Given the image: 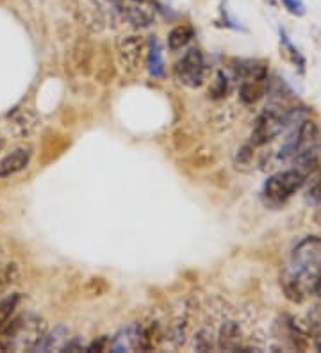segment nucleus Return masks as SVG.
<instances>
[{
  "mask_svg": "<svg viewBox=\"0 0 321 353\" xmlns=\"http://www.w3.org/2000/svg\"><path fill=\"white\" fill-rule=\"evenodd\" d=\"M321 280V239L320 237H305L287 261L282 272L284 293L293 302H304L313 296Z\"/></svg>",
  "mask_w": 321,
  "mask_h": 353,
  "instance_id": "nucleus-1",
  "label": "nucleus"
},
{
  "mask_svg": "<svg viewBox=\"0 0 321 353\" xmlns=\"http://www.w3.org/2000/svg\"><path fill=\"white\" fill-rule=\"evenodd\" d=\"M47 332L45 319L35 314L14 316L0 336V350L4 352H35Z\"/></svg>",
  "mask_w": 321,
  "mask_h": 353,
  "instance_id": "nucleus-2",
  "label": "nucleus"
},
{
  "mask_svg": "<svg viewBox=\"0 0 321 353\" xmlns=\"http://www.w3.org/2000/svg\"><path fill=\"white\" fill-rule=\"evenodd\" d=\"M296 112H298V109H266L261 117L257 118L255 125H253L250 145L252 147H262V145L277 138L278 134L291 123L293 118L296 117Z\"/></svg>",
  "mask_w": 321,
  "mask_h": 353,
  "instance_id": "nucleus-3",
  "label": "nucleus"
},
{
  "mask_svg": "<svg viewBox=\"0 0 321 353\" xmlns=\"http://www.w3.org/2000/svg\"><path fill=\"white\" fill-rule=\"evenodd\" d=\"M116 57L118 66L125 75H137L146 66L148 43L139 34L120 36L116 41Z\"/></svg>",
  "mask_w": 321,
  "mask_h": 353,
  "instance_id": "nucleus-4",
  "label": "nucleus"
},
{
  "mask_svg": "<svg viewBox=\"0 0 321 353\" xmlns=\"http://www.w3.org/2000/svg\"><path fill=\"white\" fill-rule=\"evenodd\" d=\"M305 184V172L302 170H286L271 175L264 182L262 194L270 203H284Z\"/></svg>",
  "mask_w": 321,
  "mask_h": 353,
  "instance_id": "nucleus-5",
  "label": "nucleus"
},
{
  "mask_svg": "<svg viewBox=\"0 0 321 353\" xmlns=\"http://www.w3.org/2000/svg\"><path fill=\"white\" fill-rule=\"evenodd\" d=\"M206 57L200 48H189L184 56L177 61L175 77L184 86L200 88L206 82Z\"/></svg>",
  "mask_w": 321,
  "mask_h": 353,
  "instance_id": "nucleus-6",
  "label": "nucleus"
},
{
  "mask_svg": "<svg viewBox=\"0 0 321 353\" xmlns=\"http://www.w3.org/2000/svg\"><path fill=\"white\" fill-rule=\"evenodd\" d=\"M150 348L148 332L137 323H130L121 328L111 341L113 352H137Z\"/></svg>",
  "mask_w": 321,
  "mask_h": 353,
  "instance_id": "nucleus-7",
  "label": "nucleus"
},
{
  "mask_svg": "<svg viewBox=\"0 0 321 353\" xmlns=\"http://www.w3.org/2000/svg\"><path fill=\"white\" fill-rule=\"evenodd\" d=\"M39 125V118L32 109L20 108L13 111L8 118V130L17 139H26L36 132Z\"/></svg>",
  "mask_w": 321,
  "mask_h": 353,
  "instance_id": "nucleus-8",
  "label": "nucleus"
},
{
  "mask_svg": "<svg viewBox=\"0 0 321 353\" xmlns=\"http://www.w3.org/2000/svg\"><path fill=\"white\" fill-rule=\"evenodd\" d=\"M32 159V148L29 145L13 148L8 155L0 159V179H9L17 175L21 170H26Z\"/></svg>",
  "mask_w": 321,
  "mask_h": 353,
  "instance_id": "nucleus-9",
  "label": "nucleus"
},
{
  "mask_svg": "<svg viewBox=\"0 0 321 353\" xmlns=\"http://www.w3.org/2000/svg\"><path fill=\"white\" fill-rule=\"evenodd\" d=\"M120 8V13L124 14V18L133 27L137 29H145L154 23V13L150 11L146 6L139 4V2H133V0H124L118 4Z\"/></svg>",
  "mask_w": 321,
  "mask_h": 353,
  "instance_id": "nucleus-10",
  "label": "nucleus"
},
{
  "mask_svg": "<svg viewBox=\"0 0 321 353\" xmlns=\"http://www.w3.org/2000/svg\"><path fill=\"white\" fill-rule=\"evenodd\" d=\"M70 345V328L59 325L54 330L45 332L35 352H63Z\"/></svg>",
  "mask_w": 321,
  "mask_h": 353,
  "instance_id": "nucleus-11",
  "label": "nucleus"
},
{
  "mask_svg": "<svg viewBox=\"0 0 321 353\" xmlns=\"http://www.w3.org/2000/svg\"><path fill=\"white\" fill-rule=\"evenodd\" d=\"M218 346L222 350H244L240 325L235 321L223 323L222 330L218 334Z\"/></svg>",
  "mask_w": 321,
  "mask_h": 353,
  "instance_id": "nucleus-12",
  "label": "nucleus"
},
{
  "mask_svg": "<svg viewBox=\"0 0 321 353\" xmlns=\"http://www.w3.org/2000/svg\"><path fill=\"white\" fill-rule=\"evenodd\" d=\"M20 294L11 293L6 294L4 298H0V336L4 334L8 325L11 323V319L17 316V309L20 305Z\"/></svg>",
  "mask_w": 321,
  "mask_h": 353,
  "instance_id": "nucleus-13",
  "label": "nucleus"
},
{
  "mask_svg": "<svg viewBox=\"0 0 321 353\" xmlns=\"http://www.w3.org/2000/svg\"><path fill=\"white\" fill-rule=\"evenodd\" d=\"M193 38H195V29L191 26H188V23H182V26H177L170 30V34H168V47H170V50H180Z\"/></svg>",
  "mask_w": 321,
  "mask_h": 353,
  "instance_id": "nucleus-14",
  "label": "nucleus"
},
{
  "mask_svg": "<svg viewBox=\"0 0 321 353\" xmlns=\"http://www.w3.org/2000/svg\"><path fill=\"white\" fill-rule=\"evenodd\" d=\"M146 66H148L150 74L154 77H163L164 75V61H163V50L159 45L157 39H152L148 47V57H146Z\"/></svg>",
  "mask_w": 321,
  "mask_h": 353,
  "instance_id": "nucleus-15",
  "label": "nucleus"
},
{
  "mask_svg": "<svg viewBox=\"0 0 321 353\" xmlns=\"http://www.w3.org/2000/svg\"><path fill=\"white\" fill-rule=\"evenodd\" d=\"M231 90V81H228L227 74L223 72V70H218L216 74H214V79L211 81V88H209V97L214 100L225 99Z\"/></svg>",
  "mask_w": 321,
  "mask_h": 353,
  "instance_id": "nucleus-16",
  "label": "nucleus"
},
{
  "mask_svg": "<svg viewBox=\"0 0 321 353\" xmlns=\"http://www.w3.org/2000/svg\"><path fill=\"white\" fill-rule=\"evenodd\" d=\"M280 41H282V47H284V50H287V54H289V57H291V61L293 63H298V66L300 68H304V65H305V61H304V57L300 56V52L296 50L295 48V45L291 43V41H289V39H287V36L284 34L282 30H280Z\"/></svg>",
  "mask_w": 321,
  "mask_h": 353,
  "instance_id": "nucleus-17",
  "label": "nucleus"
},
{
  "mask_svg": "<svg viewBox=\"0 0 321 353\" xmlns=\"http://www.w3.org/2000/svg\"><path fill=\"white\" fill-rule=\"evenodd\" d=\"M213 334L209 330H200L197 336L193 337V346L200 352H207V350L213 348Z\"/></svg>",
  "mask_w": 321,
  "mask_h": 353,
  "instance_id": "nucleus-18",
  "label": "nucleus"
},
{
  "mask_svg": "<svg viewBox=\"0 0 321 353\" xmlns=\"http://www.w3.org/2000/svg\"><path fill=\"white\" fill-rule=\"evenodd\" d=\"M282 4L289 13L296 17H302L305 13V4L302 0H282Z\"/></svg>",
  "mask_w": 321,
  "mask_h": 353,
  "instance_id": "nucleus-19",
  "label": "nucleus"
},
{
  "mask_svg": "<svg viewBox=\"0 0 321 353\" xmlns=\"http://www.w3.org/2000/svg\"><path fill=\"white\" fill-rule=\"evenodd\" d=\"M9 282H11V272H9V270H2V268H0V293L4 291L6 285H8Z\"/></svg>",
  "mask_w": 321,
  "mask_h": 353,
  "instance_id": "nucleus-20",
  "label": "nucleus"
},
{
  "mask_svg": "<svg viewBox=\"0 0 321 353\" xmlns=\"http://www.w3.org/2000/svg\"><path fill=\"white\" fill-rule=\"evenodd\" d=\"M314 294H316V296L320 298V300H321V280H320V284H318L316 291H314Z\"/></svg>",
  "mask_w": 321,
  "mask_h": 353,
  "instance_id": "nucleus-21",
  "label": "nucleus"
},
{
  "mask_svg": "<svg viewBox=\"0 0 321 353\" xmlns=\"http://www.w3.org/2000/svg\"><path fill=\"white\" fill-rule=\"evenodd\" d=\"M2 148H4V138L0 136V152H2Z\"/></svg>",
  "mask_w": 321,
  "mask_h": 353,
  "instance_id": "nucleus-22",
  "label": "nucleus"
}]
</instances>
